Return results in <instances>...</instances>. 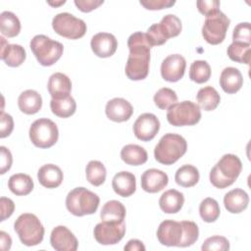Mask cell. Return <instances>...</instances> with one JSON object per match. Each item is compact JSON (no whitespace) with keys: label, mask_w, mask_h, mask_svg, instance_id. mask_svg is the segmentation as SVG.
<instances>
[{"label":"cell","mask_w":251,"mask_h":251,"mask_svg":"<svg viewBox=\"0 0 251 251\" xmlns=\"http://www.w3.org/2000/svg\"><path fill=\"white\" fill-rule=\"evenodd\" d=\"M129 55L126 65V75L131 80H142L149 73L150 49L146 34L137 31L127 39Z\"/></svg>","instance_id":"1"},{"label":"cell","mask_w":251,"mask_h":251,"mask_svg":"<svg viewBox=\"0 0 251 251\" xmlns=\"http://www.w3.org/2000/svg\"><path fill=\"white\" fill-rule=\"evenodd\" d=\"M199 236L198 226L191 221H163L157 229L159 242L166 246L187 247L195 243Z\"/></svg>","instance_id":"2"},{"label":"cell","mask_w":251,"mask_h":251,"mask_svg":"<svg viewBox=\"0 0 251 251\" xmlns=\"http://www.w3.org/2000/svg\"><path fill=\"white\" fill-rule=\"evenodd\" d=\"M242 170L240 159L233 154H225L210 172L211 183L220 189L230 186Z\"/></svg>","instance_id":"3"},{"label":"cell","mask_w":251,"mask_h":251,"mask_svg":"<svg viewBox=\"0 0 251 251\" xmlns=\"http://www.w3.org/2000/svg\"><path fill=\"white\" fill-rule=\"evenodd\" d=\"M187 150L186 140L176 133H166L154 149V157L163 165H173L180 159Z\"/></svg>","instance_id":"4"},{"label":"cell","mask_w":251,"mask_h":251,"mask_svg":"<svg viewBox=\"0 0 251 251\" xmlns=\"http://www.w3.org/2000/svg\"><path fill=\"white\" fill-rule=\"evenodd\" d=\"M99 196L85 187H75L66 197L68 211L76 217L94 214L99 206Z\"/></svg>","instance_id":"5"},{"label":"cell","mask_w":251,"mask_h":251,"mask_svg":"<svg viewBox=\"0 0 251 251\" xmlns=\"http://www.w3.org/2000/svg\"><path fill=\"white\" fill-rule=\"evenodd\" d=\"M14 229L25 246H35L42 242L44 226L39 219L31 213H24L18 217L14 224Z\"/></svg>","instance_id":"6"},{"label":"cell","mask_w":251,"mask_h":251,"mask_svg":"<svg viewBox=\"0 0 251 251\" xmlns=\"http://www.w3.org/2000/svg\"><path fill=\"white\" fill-rule=\"evenodd\" d=\"M29 47L38 63L44 67L54 65L63 55L64 46L61 42L52 40L44 34L32 37Z\"/></svg>","instance_id":"7"},{"label":"cell","mask_w":251,"mask_h":251,"mask_svg":"<svg viewBox=\"0 0 251 251\" xmlns=\"http://www.w3.org/2000/svg\"><path fill=\"white\" fill-rule=\"evenodd\" d=\"M181 31L180 20L173 14H168L159 24L152 25L146 31V37L151 45L159 46L163 45L169 38L177 36Z\"/></svg>","instance_id":"8"},{"label":"cell","mask_w":251,"mask_h":251,"mask_svg":"<svg viewBox=\"0 0 251 251\" xmlns=\"http://www.w3.org/2000/svg\"><path fill=\"white\" fill-rule=\"evenodd\" d=\"M201 119L200 107L192 101L176 102L167 111L168 122L175 126H194Z\"/></svg>","instance_id":"9"},{"label":"cell","mask_w":251,"mask_h":251,"mask_svg":"<svg viewBox=\"0 0 251 251\" xmlns=\"http://www.w3.org/2000/svg\"><path fill=\"white\" fill-rule=\"evenodd\" d=\"M29 138L38 148H50L58 140L59 130L57 125L47 118L35 120L29 127Z\"/></svg>","instance_id":"10"},{"label":"cell","mask_w":251,"mask_h":251,"mask_svg":"<svg viewBox=\"0 0 251 251\" xmlns=\"http://www.w3.org/2000/svg\"><path fill=\"white\" fill-rule=\"evenodd\" d=\"M229 23V19L221 10L206 16L202 26V35L204 39L212 45L222 43L226 38Z\"/></svg>","instance_id":"11"},{"label":"cell","mask_w":251,"mask_h":251,"mask_svg":"<svg viewBox=\"0 0 251 251\" xmlns=\"http://www.w3.org/2000/svg\"><path fill=\"white\" fill-rule=\"evenodd\" d=\"M52 27L56 33L68 39L81 38L87 29L82 20L67 12L59 13L53 18Z\"/></svg>","instance_id":"12"},{"label":"cell","mask_w":251,"mask_h":251,"mask_svg":"<svg viewBox=\"0 0 251 251\" xmlns=\"http://www.w3.org/2000/svg\"><path fill=\"white\" fill-rule=\"evenodd\" d=\"M126 233L125 222H106L97 224L93 229L95 240L102 245H113L120 242Z\"/></svg>","instance_id":"13"},{"label":"cell","mask_w":251,"mask_h":251,"mask_svg":"<svg viewBox=\"0 0 251 251\" xmlns=\"http://www.w3.org/2000/svg\"><path fill=\"white\" fill-rule=\"evenodd\" d=\"M160 129V121L151 113L141 114L133 124V133L141 141H150Z\"/></svg>","instance_id":"14"},{"label":"cell","mask_w":251,"mask_h":251,"mask_svg":"<svg viewBox=\"0 0 251 251\" xmlns=\"http://www.w3.org/2000/svg\"><path fill=\"white\" fill-rule=\"evenodd\" d=\"M186 62L179 54H172L164 59L161 65V75L169 82H176L182 78L185 72Z\"/></svg>","instance_id":"15"},{"label":"cell","mask_w":251,"mask_h":251,"mask_svg":"<svg viewBox=\"0 0 251 251\" xmlns=\"http://www.w3.org/2000/svg\"><path fill=\"white\" fill-rule=\"evenodd\" d=\"M50 243L57 251H75L78 246L76 237L65 226H58L53 228Z\"/></svg>","instance_id":"16"},{"label":"cell","mask_w":251,"mask_h":251,"mask_svg":"<svg viewBox=\"0 0 251 251\" xmlns=\"http://www.w3.org/2000/svg\"><path fill=\"white\" fill-rule=\"evenodd\" d=\"M90 46L97 57L108 58L115 54L118 47V41L112 33L99 32L92 36Z\"/></svg>","instance_id":"17"},{"label":"cell","mask_w":251,"mask_h":251,"mask_svg":"<svg viewBox=\"0 0 251 251\" xmlns=\"http://www.w3.org/2000/svg\"><path fill=\"white\" fill-rule=\"evenodd\" d=\"M105 113L109 120L116 123H122L129 120L133 114V108L127 100L117 97L107 102Z\"/></svg>","instance_id":"18"},{"label":"cell","mask_w":251,"mask_h":251,"mask_svg":"<svg viewBox=\"0 0 251 251\" xmlns=\"http://www.w3.org/2000/svg\"><path fill=\"white\" fill-rule=\"evenodd\" d=\"M168 175L158 169L146 170L141 176V187L149 193L161 191L168 185Z\"/></svg>","instance_id":"19"},{"label":"cell","mask_w":251,"mask_h":251,"mask_svg":"<svg viewBox=\"0 0 251 251\" xmlns=\"http://www.w3.org/2000/svg\"><path fill=\"white\" fill-rule=\"evenodd\" d=\"M1 52L0 57L9 67H19L21 66L26 57L25 48L19 44H9L6 39L1 36Z\"/></svg>","instance_id":"20"},{"label":"cell","mask_w":251,"mask_h":251,"mask_svg":"<svg viewBox=\"0 0 251 251\" xmlns=\"http://www.w3.org/2000/svg\"><path fill=\"white\" fill-rule=\"evenodd\" d=\"M112 187L118 195L128 197L136 190L135 176L130 172L122 171L114 176L112 179Z\"/></svg>","instance_id":"21"},{"label":"cell","mask_w":251,"mask_h":251,"mask_svg":"<svg viewBox=\"0 0 251 251\" xmlns=\"http://www.w3.org/2000/svg\"><path fill=\"white\" fill-rule=\"evenodd\" d=\"M224 204L227 212L231 214H239L248 207L249 196L243 189L234 188L226 193Z\"/></svg>","instance_id":"22"},{"label":"cell","mask_w":251,"mask_h":251,"mask_svg":"<svg viewBox=\"0 0 251 251\" xmlns=\"http://www.w3.org/2000/svg\"><path fill=\"white\" fill-rule=\"evenodd\" d=\"M243 84V76L240 71L233 67L225 68L220 75V85L227 94L237 92Z\"/></svg>","instance_id":"23"},{"label":"cell","mask_w":251,"mask_h":251,"mask_svg":"<svg viewBox=\"0 0 251 251\" xmlns=\"http://www.w3.org/2000/svg\"><path fill=\"white\" fill-rule=\"evenodd\" d=\"M47 88L52 98L59 99L70 95L72 90V82L69 76L65 74L55 73L49 77Z\"/></svg>","instance_id":"24"},{"label":"cell","mask_w":251,"mask_h":251,"mask_svg":"<svg viewBox=\"0 0 251 251\" xmlns=\"http://www.w3.org/2000/svg\"><path fill=\"white\" fill-rule=\"evenodd\" d=\"M39 183L46 188L58 187L64 178L62 170L54 164L43 165L37 173Z\"/></svg>","instance_id":"25"},{"label":"cell","mask_w":251,"mask_h":251,"mask_svg":"<svg viewBox=\"0 0 251 251\" xmlns=\"http://www.w3.org/2000/svg\"><path fill=\"white\" fill-rule=\"evenodd\" d=\"M18 106L23 113L26 115H33L42 107L41 95L33 89L25 90L18 98Z\"/></svg>","instance_id":"26"},{"label":"cell","mask_w":251,"mask_h":251,"mask_svg":"<svg viewBox=\"0 0 251 251\" xmlns=\"http://www.w3.org/2000/svg\"><path fill=\"white\" fill-rule=\"evenodd\" d=\"M183 203V194L176 189H169L165 191L159 199V206L166 214H176L179 212Z\"/></svg>","instance_id":"27"},{"label":"cell","mask_w":251,"mask_h":251,"mask_svg":"<svg viewBox=\"0 0 251 251\" xmlns=\"http://www.w3.org/2000/svg\"><path fill=\"white\" fill-rule=\"evenodd\" d=\"M122 160L130 166H140L146 163L148 155L146 150L137 144H127L121 150Z\"/></svg>","instance_id":"28"},{"label":"cell","mask_w":251,"mask_h":251,"mask_svg":"<svg viewBox=\"0 0 251 251\" xmlns=\"http://www.w3.org/2000/svg\"><path fill=\"white\" fill-rule=\"evenodd\" d=\"M32 178L25 174H15L10 176L8 180L9 189L18 196H25L29 194L33 189Z\"/></svg>","instance_id":"29"},{"label":"cell","mask_w":251,"mask_h":251,"mask_svg":"<svg viewBox=\"0 0 251 251\" xmlns=\"http://www.w3.org/2000/svg\"><path fill=\"white\" fill-rule=\"evenodd\" d=\"M196 100L198 103L197 105L204 111H213L220 104L221 96L214 87L205 86L198 90Z\"/></svg>","instance_id":"30"},{"label":"cell","mask_w":251,"mask_h":251,"mask_svg":"<svg viewBox=\"0 0 251 251\" xmlns=\"http://www.w3.org/2000/svg\"><path fill=\"white\" fill-rule=\"evenodd\" d=\"M126 207L118 200L106 202L100 212V218L106 222H124L126 217Z\"/></svg>","instance_id":"31"},{"label":"cell","mask_w":251,"mask_h":251,"mask_svg":"<svg viewBox=\"0 0 251 251\" xmlns=\"http://www.w3.org/2000/svg\"><path fill=\"white\" fill-rule=\"evenodd\" d=\"M50 108L55 116L59 118H69L75 114L76 103L71 95H68L59 99L52 98L50 101Z\"/></svg>","instance_id":"32"},{"label":"cell","mask_w":251,"mask_h":251,"mask_svg":"<svg viewBox=\"0 0 251 251\" xmlns=\"http://www.w3.org/2000/svg\"><path fill=\"white\" fill-rule=\"evenodd\" d=\"M0 30L7 37H15L21 31L19 18L10 11H4L0 15Z\"/></svg>","instance_id":"33"},{"label":"cell","mask_w":251,"mask_h":251,"mask_svg":"<svg viewBox=\"0 0 251 251\" xmlns=\"http://www.w3.org/2000/svg\"><path fill=\"white\" fill-rule=\"evenodd\" d=\"M199 172L192 165H183L177 169L175 175L176 182L182 187L194 186L199 181Z\"/></svg>","instance_id":"34"},{"label":"cell","mask_w":251,"mask_h":251,"mask_svg":"<svg viewBox=\"0 0 251 251\" xmlns=\"http://www.w3.org/2000/svg\"><path fill=\"white\" fill-rule=\"evenodd\" d=\"M85 174L86 179L89 183H91L94 186H99L104 183L106 179L107 171L105 166L100 161L92 160L89 161L86 165Z\"/></svg>","instance_id":"35"},{"label":"cell","mask_w":251,"mask_h":251,"mask_svg":"<svg viewBox=\"0 0 251 251\" xmlns=\"http://www.w3.org/2000/svg\"><path fill=\"white\" fill-rule=\"evenodd\" d=\"M227 56L233 62L249 65L251 59V44L232 42L227 47Z\"/></svg>","instance_id":"36"},{"label":"cell","mask_w":251,"mask_h":251,"mask_svg":"<svg viewBox=\"0 0 251 251\" xmlns=\"http://www.w3.org/2000/svg\"><path fill=\"white\" fill-rule=\"evenodd\" d=\"M221 209L217 200L207 197L199 205V214L201 219L206 223H214L220 217Z\"/></svg>","instance_id":"37"},{"label":"cell","mask_w":251,"mask_h":251,"mask_svg":"<svg viewBox=\"0 0 251 251\" xmlns=\"http://www.w3.org/2000/svg\"><path fill=\"white\" fill-rule=\"evenodd\" d=\"M211 76V67L203 60L194 61L189 69V78L196 83H204Z\"/></svg>","instance_id":"38"},{"label":"cell","mask_w":251,"mask_h":251,"mask_svg":"<svg viewBox=\"0 0 251 251\" xmlns=\"http://www.w3.org/2000/svg\"><path fill=\"white\" fill-rule=\"evenodd\" d=\"M153 100L159 109L167 110L170 106L177 102V95L175 90L169 87H163L155 93Z\"/></svg>","instance_id":"39"},{"label":"cell","mask_w":251,"mask_h":251,"mask_svg":"<svg viewBox=\"0 0 251 251\" xmlns=\"http://www.w3.org/2000/svg\"><path fill=\"white\" fill-rule=\"evenodd\" d=\"M201 249L203 251H227L229 250V242L225 236L214 235L204 241Z\"/></svg>","instance_id":"40"},{"label":"cell","mask_w":251,"mask_h":251,"mask_svg":"<svg viewBox=\"0 0 251 251\" xmlns=\"http://www.w3.org/2000/svg\"><path fill=\"white\" fill-rule=\"evenodd\" d=\"M232 42H242L246 44H251L250 23H240L233 28Z\"/></svg>","instance_id":"41"},{"label":"cell","mask_w":251,"mask_h":251,"mask_svg":"<svg viewBox=\"0 0 251 251\" xmlns=\"http://www.w3.org/2000/svg\"><path fill=\"white\" fill-rule=\"evenodd\" d=\"M14 128V121L11 115L1 112L0 116V137L4 138L9 136Z\"/></svg>","instance_id":"42"},{"label":"cell","mask_w":251,"mask_h":251,"mask_svg":"<svg viewBox=\"0 0 251 251\" xmlns=\"http://www.w3.org/2000/svg\"><path fill=\"white\" fill-rule=\"evenodd\" d=\"M196 5L198 11L205 17L220 10V1L218 0H199Z\"/></svg>","instance_id":"43"},{"label":"cell","mask_w":251,"mask_h":251,"mask_svg":"<svg viewBox=\"0 0 251 251\" xmlns=\"http://www.w3.org/2000/svg\"><path fill=\"white\" fill-rule=\"evenodd\" d=\"M140 5H142L147 10H162L166 8H170L176 4V1L172 0H146L140 1Z\"/></svg>","instance_id":"44"},{"label":"cell","mask_w":251,"mask_h":251,"mask_svg":"<svg viewBox=\"0 0 251 251\" xmlns=\"http://www.w3.org/2000/svg\"><path fill=\"white\" fill-rule=\"evenodd\" d=\"M75 5L83 13L91 12L104 3L103 0H75Z\"/></svg>","instance_id":"45"},{"label":"cell","mask_w":251,"mask_h":251,"mask_svg":"<svg viewBox=\"0 0 251 251\" xmlns=\"http://www.w3.org/2000/svg\"><path fill=\"white\" fill-rule=\"evenodd\" d=\"M0 208H1V218L0 221L3 222L7 218L11 217L15 210V204L12 199L7 197L0 198Z\"/></svg>","instance_id":"46"},{"label":"cell","mask_w":251,"mask_h":251,"mask_svg":"<svg viewBox=\"0 0 251 251\" xmlns=\"http://www.w3.org/2000/svg\"><path fill=\"white\" fill-rule=\"evenodd\" d=\"M0 152H1V169H0V174L4 175L7 171H9L12 167L13 163V158L12 154L9 149H7L5 146L0 147Z\"/></svg>","instance_id":"47"},{"label":"cell","mask_w":251,"mask_h":251,"mask_svg":"<svg viewBox=\"0 0 251 251\" xmlns=\"http://www.w3.org/2000/svg\"><path fill=\"white\" fill-rule=\"evenodd\" d=\"M124 249L126 251H144L145 246L142 243V241H140L138 239H130L125 245Z\"/></svg>","instance_id":"48"},{"label":"cell","mask_w":251,"mask_h":251,"mask_svg":"<svg viewBox=\"0 0 251 251\" xmlns=\"http://www.w3.org/2000/svg\"><path fill=\"white\" fill-rule=\"evenodd\" d=\"M12 245V238L8 233L1 230L0 231V248L3 251H7L11 248Z\"/></svg>","instance_id":"49"},{"label":"cell","mask_w":251,"mask_h":251,"mask_svg":"<svg viewBox=\"0 0 251 251\" xmlns=\"http://www.w3.org/2000/svg\"><path fill=\"white\" fill-rule=\"evenodd\" d=\"M47 3H48L49 5H51V6L56 7V6H59V5H63V4H65V3H66V1H65V0H63V1H59V2H51V1H48Z\"/></svg>","instance_id":"50"}]
</instances>
